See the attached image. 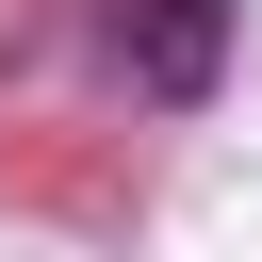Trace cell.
Returning a JSON list of instances; mask_svg holds the SVG:
<instances>
[{
    "instance_id": "cell-1",
    "label": "cell",
    "mask_w": 262,
    "mask_h": 262,
    "mask_svg": "<svg viewBox=\"0 0 262 262\" xmlns=\"http://www.w3.org/2000/svg\"><path fill=\"white\" fill-rule=\"evenodd\" d=\"M131 82L147 98H213L229 82V0H131Z\"/></svg>"
}]
</instances>
